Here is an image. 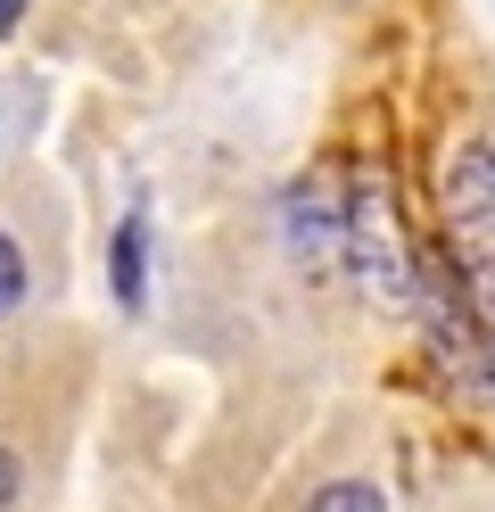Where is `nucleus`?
I'll return each mask as SVG.
<instances>
[{"label":"nucleus","instance_id":"7ed1b4c3","mask_svg":"<svg viewBox=\"0 0 495 512\" xmlns=\"http://www.w3.org/2000/svg\"><path fill=\"white\" fill-rule=\"evenodd\" d=\"M347 240V223H339V207L322 199V190H289V248L306 256V265H322L330 248Z\"/></svg>","mask_w":495,"mask_h":512},{"label":"nucleus","instance_id":"423d86ee","mask_svg":"<svg viewBox=\"0 0 495 512\" xmlns=\"http://www.w3.org/2000/svg\"><path fill=\"white\" fill-rule=\"evenodd\" d=\"M25 298V256H17V240L9 232H0V314H9Z\"/></svg>","mask_w":495,"mask_h":512},{"label":"nucleus","instance_id":"20e7f679","mask_svg":"<svg viewBox=\"0 0 495 512\" xmlns=\"http://www.w3.org/2000/svg\"><path fill=\"white\" fill-rule=\"evenodd\" d=\"M108 281L124 306L149 298V223H116V248H108Z\"/></svg>","mask_w":495,"mask_h":512},{"label":"nucleus","instance_id":"f257e3e1","mask_svg":"<svg viewBox=\"0 0 495 512\" xmlns=\"http://www.w3.org/2000/svg\"><path fill=\"white\" fill-rule=\"evenodd\" d=\"M347 248H355V273L363 290H405V248H396V215H388V190H355V215H347Z\"/></svg>","mask_w":495,"mask_h":512},{"label":"nucleus","instance_id":"0eeeda50","mask_svg":"<svg viewBox=\"0 0 495 512\" xmlns=\"http://www.w3.org/2000/svg\"><path fill=\"white\" fill-rule=\"evenodd\" d=\"M9 496H17V463H9V446H0V512H9Z\"/></svg>","mask_w":495,"mask_h":512},{"label":"nucleus","instance_id":"39448f33","mask_svg":"<svg viewBox=\"0 0 495 512\" xmlns=\"http://www.w3.org/2000/svg\"><path fill=\"white\" fill-rule=\"evenodd\" d=\"M306 512H388V496H380V488H363V479H339V488H322Z\"/></svg>","mask_w":495,"mask_h":512},{"label":"nucleus","instance_id":"f03ea898","mask_svg":"<svg viewBox=\"0 0 495 512\" xmlns=\"http://www.w3.org/2000/svg\"><path fill=\"white\" fill-rule=\"evenodd\" d=\"M446 215H454V223H487V215H495V149H462V157H454Z\"/></svg>","mask_w":495,"mask_h":512},{"label":"nucleus","instance_id":"6e6552de","mask_svg":"<svg viewBox=\"0 0 495 512\" xmlns=\"http://www.w3.org/2000/svg\"><path fill=\"white\" fill-rule=\"evenodd\" d=\"M25 17V0H0V34H9V25Z\"/></svg>","mask_w":495,"mask_h":512}]
</instances>
